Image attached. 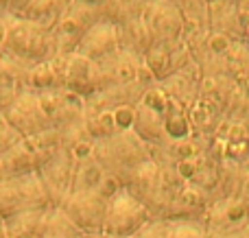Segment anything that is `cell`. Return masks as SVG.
<instances>
[{
  "instance_id": "9c48e42d",
  "label": "cell",
  "mask_w": 249,
  "mask_h": 238,
  "mask_svg": "<svg viewBox=\"0 0 249 238\" xmlns=\"http://www.w3.org/2000/svg\"><path fill=\"white\" fill-rule=\"evenodd\" d=\"M140 20L149 29L155 42H177L184 31V13L171 0H149L142 9Z\"/></svg>"
},
{
  "instance_id": "8992f818",
  "label": "cell",
  "mask_w": 249,
  "mask_h": 238,
  "mask_svg": "<svg viewBox=\"0 0 249 238\" xmlns=\"http://www.w3.org/2000/svg\"><path fill=\"white\" fill-rule=\"evenodd\" d=\"M99 20H103L99 4L72 0V4L68 7V11L61 16V20L57 22L55 29H53L55 39H57V51H59V55H68V52L77 51L81 37Z\"/></svg>"
},
{
  "instance_id": "e0dca14e",
  "label": "cell",
  "mask_w": 249,
  "mask_h": 238,
  "mask_svg": "<svg viewBox=\"0 0 249 238\" xmlns=\"http://www.w3.org/2000/svg\"><path fill=\"white\" fill-rule=\"evenodd\" d=\"M149 0H101V16L114 24L123 26L142 16V9Z\"/></svg>"
},
{
  "instance_id": "9a60e30c",
  "label": "cell",
  "mask_w": 249,
  "mask_h": 238,
  "mask_svg": "<svg viewBox=\"0 0 249 238\" xmlns=\"http://www.w3.org/2000/svg\"><path fill=\"white\" fill-rule=\"evenodd\" d=\"M46 212L48 208H37V210H26V212L4 219L7 238H39Z\"/></svg>"
},
{
  "instance_id": "7a4b0ae2",
  "label": "cell",
  "mask_w": 249,
  "mask_h": 238,
  "mask_svg": "<svg viewBox=\"0 0 249 238\" xmlns=\"http://www.w3.org/2000/svg\"><path fill=\"white\" fill-rule=\"evenodd\" d=\"M92 155L103 166L105 173L123 188L144 162L153 160L144 138H140L133 129H124L114 136H107V138L96 140Z\"/></svg>"
},
{
  "instance_id": "7402d4cb",
  "label": "cell",
  "mask_w": 249,
  "mask_h": 238,
  "mask_svg": "<svg viewBox=\"0 0 249 238\" xmlns=\"http://www.w3.org/2000/svg\"><path fill=\"white\" fill-rule=\"evenodd\" d=\"M131 238H166V221H151L146 227H142L136 236Z\"/></svg>"
},
{
  "instance_id": "ba28073f",
  "label": "cell",
  "mask_w": 249,
  "mask_h": 238,
  "mask_svg": "<svg viewBox=\"0 0 249 238\" xmlns=\"http://www.w3.org/2000/svg\"><path fill=\"white\" fill-rule=\"evenodd\" d=\"M107 199L109 195L101 190H72L59 208L79 230L90 232V234H101Z\"/></svg>"
},
{
  "instance_id": "ffe728a7",
  "label": "cell",
  "mask_w": 249,
  "mask_h": 238,
  "mask_svg": "<svg viewBox=\"0 0 249 238\" xmlns=\"http://www.w3.org/2000/svg\"><path fill=\"white\" fill-rule=\"evenodd\" d=\"M22 140H24V138H22V136L18 134V131L13 129L7 120H4L2 112H0V151H4V149H9V147H13V144L22 142Z\"/></svg>"
},
{
  "instance_id": "30bf717a",
  "label": "cell",
  "mask_w": 249,
  "mask_h": 238,
  "mask_svg": "<svg viewBox=\"0 0 249 238\" xmlns=\"http://www.w3.org/2000/svg\"><path fill=\"white\" fill-rule=\"evenodd\" d=\"M64 90L77 96H94L103 90L99 64L81 57L79 52L64 55Z\"/></svg>"
},
{
  "instance_id": "3957f363",
  "label": "cell",
  "mask_w": 249,
  "mask_h": 238,
  "mask_svg": "<svg viewBox=\"0 0 249 238\" xmlns=\"http://www.w3.org/2000/svg\"><path fill=\"white\" fill-rule=\"evenodd\" d=\"M151 221H153V217L144 208V204L138 201L127 188L121 186L107 199L101 234L107 238H131Z\"/></svg>"
},
{
  "instance_id": "83f0119b",
  "label": "cell",
  "mask_w": 249,
  "mask_h": 238,
  "mask_svg": "<svg viewBox=\"0 0 249 238\" xmlns=\"http://www.w3.org/2000/svg\"><path fill=\"white\" fill-rule=\"evenodd\" d=\"M0 52H2V51H0Z\"/></svg>"
},
{
  "instance_id": "4fadbf2b",
  "label": "cell",
  "mask_w": 249,
  "mask_h": 238,
  "mask_svg": "<svg viewBox=\"0 0 249 238\" xmlns=\"http://www.w3.org/2000/svg\"><path fill=\"white\" fill-rule=\"evenodd\" d=\"M37 170V157L26 140L0 151V182L29 175Z\"/></svg>"
},
{
  "instance_id": "4316f807",
  "label": "cell",
  "mask_w": 249,
  "mask_h": 238,
  "mask_svg": "<svg viewBox=\"0 0 249 238\" xmlns=\"http://www.w3.org/2000/svg\"><path fill=\"white\" fill-rule=\"evenodd\" d=\"M7 4H9V0H0V9H7Z\"/></svg>"
},
{
  "instance_id": "603a6c76",
  "label": "cell",
  "mask_w": 249,
  "mask_h": 238,
  "mask_svg": "<svg viewBox=\"0 0 249 238\" xmlns=\"http://www.w3.org/2000/svg\"><path fill=\"white\" fill-rule=\"evenodd\" d=\"M171 2L177 4V9H179L184 16H195V13L203 7V0H171Z\"/></svg>"
},
{
  "instance_id": "2e32d148",
  "label": "cell",
  "mask_w": 249,
  "mask_h": 238,
  "mask_svg": "<svg viewBox=\"0 0 249 238\" xmlns=\"http://www.w3.org/2000/svg\"><path fill=\"white\" fill-rule=\"evenodd\" d=\"M153 46V37H151L149 29L144 26V22L140 17L127 22L121 26V48L131 55H146V51Z\"/></svg>"
},
{
  "instance_id": "44dd1931",
  "label": "cell",
  "mask_w": 249,
  "mask_h": 238,
  "mask_svg": "<svg viewBox=\"0 0 249 238\" xmlns=\"http://www.w3.org/2000/svg\"><path fill=\"white\" fill-rule=\"evenodd\" d=\"M208 238H249V221L225 230H208Z\"/></svg>"
},
{
  "instance_id": "5bb4252c",
  "label": "cell",
  "mask_w": 249,
  "mask_h": 238,
  "mask_svg": "<svg viewBox=\"0 0 249 238\" xmlns=\"http://www.w3.org/2000/svg\"><path fill=\"white\" fill-rule=\"evenodd\" d=\"M70 4H72V0H29V4L18 17H26L31 22L46 26V29H55V24L68 11Z\"/></svg>"
},
{
  "instance_id": "8fae6325",
  "label": "cell",
  "mask_w": 249,
  "mask_h": 238,
  "mask_svg": "<svg viewBox=\"0 0 249 238\" xmlns=\"http://www.w3.org/2000/svg\"><path fill=\"white\" fill-rule=\"evenodd\" d=\"M121 48V26L114 24L109 20H99L86 35L81 37L77 51L81 57L94 61V64H101L107 57L116 55Z\"/></svg>"
},
{
  "instance_id": "277c9868",
  "label": "cell",
  "mask_w": 249,
  "mask_h": 238,
  "mask_svg": "<svg viewBox=\"0 0 249 238\" xmlns=\"http://www.w3.org/2000/svg\"><path fill=\"white\" fill-rule=\"evenodd\" d=\"M37 208H51L37 173L20 175V177L0 182V219L2 221L13 214Z\"/></svg>"
},
{
  "instance_id": "6da1fadb",
  "label": "cell",
  "mask_w": 249,
  "mask_h": 238,
  "mask_svg": "<svg viewBox=\"0 0 249 238\" xmlns=\"http://www.w3.org/2000/svg\"><path fill=\"white\" fill-rule=\"evenodd\" d=\"M0 51L29 68L59 55L53 29L18 16L0 22Z\"/></svg>"
},
{
  "instance_id": "5b68a950",
  "label": "cell",
  "mask_w": 249,
  "mask_h": 238,
  "mask_svg": "<svg viewBox=\"0 0 249 238\" xmlns=\"http://www.w3.org/2000/svg\"><path fill=\"white\" fill-rule=\"evenodd\" d=\"M2 116L24 140L55 129L53 120L44 107L42 94L35 90H24L9 107L2 109Z\"/></svg>"
},
{
  "instance_id": "d6986e66",
  "label": "cell",
  "mask_w": 249,
  "mask_h": 238,
  "mask_svg": "<svg viewBox=\"0 0 249 238\" xmlns=\"http://www.w3.org/2000/svg\"><path fill=\"white\" fill-rule=\"evenodd\" d=\"M166 238H208L206 221H193V219L166 221Z\"/></svg>"
},
{
  "instance_id": "ac0fdd59",
  "label": "cell",
  "mask_w": 249,
  "mask_h": 238,
  "mask_svg": "<svg viewBox=\"0 0 249 238\" xmlns=\"http://www.w3.org/2000/svg\"><path fill=\"white\" fill-rule=\"evenodd\" d=\"M81 232L83 230H79V227L66 217L61 208H48L39 238H77Z\"/></svg>"
},
{
  "instance_id": "484cf974",
  "label": "cell",
  "mask_w": 249,
  "mask_h": 238,
  "mask_svg": "<svg viewBox=\"0 0 249 238\" xmlns=\"http://www.w3.org/2000/svg\"><path fill=\"white\" fill-rule=\"evenodd\" d=\"M79 2H90V4H101V0H79Z\"/></svg>"
},
{
  "instance_id": "d4e9b609",
  "label": "cell",
  "mask_w": 249,
  "mask_h": 238,
  "mask_svg": "<svg viewBox=\"0 0 249 238\" xmlns=\"http://www.w3.org/2000/svg\"><path fill=\"white\" fill-rule=\"evenodd\" d=\"M0 238H7V230H4V221L0 219Z\"/></svg>"
},
{
  "instance_id": "cb8c5ba5",
  "label": "cell",
  "mask_w": 249,
  "mask_h": 238,
  "mask_svg": "<svg viewBox=\"0 0 249 238\" xmlns=\"http://www.w3.org/2000/svg\"><path fill=\"white\" fill-rule=\"evenodd\" d=\"M238 17H241L243 31H245V35L249 39V0H241L238 2Z\"/></svg>"
},
{
  "instance_id": "52a82bcc",
  "label": "cell",
  "mask_w": 249,
  "mask_h": 238,
  "mask_svg": "<svg viewBox=\"0 0 249 238\" xmlns=\"http://www.w3.org/2000/svg\"><path fill=\"white\" fill-rule=\"evenodd\" d=\"M74 166H77V157L66 147L37 166L35 173H37L39 182H42L44 190H46L51 208H59L66 201V197L72 192Z\"/></svg>"
},
{
  "instance_id": "7c38bea8",
  "label": "cell",
  "mask_w": 249,
  "mask_h": 238,
  "mask_svg": "<svg viewBox=\"0 0 249 238\" xmlns=\"http://www.w3.org/2000/svg\"><path fill=\"white\" fill-rule=\"evenodd\" d=\"M26 72L29 66L0 52V112L26 90Z\"/></svg>"
}]
</instances>
